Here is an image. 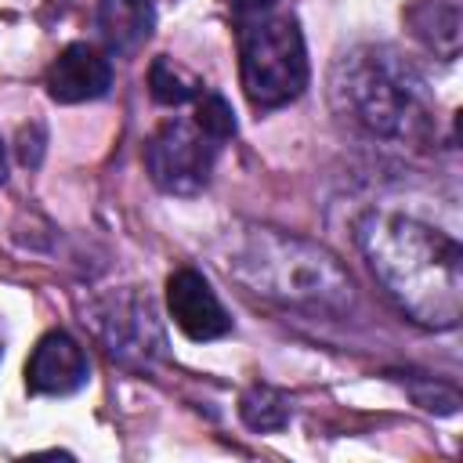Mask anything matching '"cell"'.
I'll return each mask as SVG.
<instances>
[{
    "instance_id": "1",
    "label": "cell",
    "mask_w": 463,
    "mask_h": 463,
    "mask_svg": "<svg viewBox=\"0 0 463 463\" xmlns=\"http://www.w3.org/2000/svg\"><path fill=\"white\" fill-rule=\"evenodd\" d=\"M358 242L387 293L423 326L459 322V246L456 239L391 213H373Z\"/></svg>"
},
{
    "instance_id": "2",
    "label": "cell",
    "mask_w": 463,
    "mask_h": 463,
    "mask_svg": "<svg viewBox=\"0 0 463 463\" xmlns=\"http://www.w3.org/2000/svg\"><path fill=\"white\" fill-rule=\"evenodd\" d=\"M228 268L250 282L253 293H268L286 304L322 311H340L351 304V279L340 271V264L300 239L260 232L242 250H235Z\"/></svg>"
},
{
    "instance_id": "3",
    "label": "cell",
    "mask_w": 463,
    "mask_h": 463,
    "mask_svg": "<svg viewBox=\"0 0 463 463\" xmlns=\"http://www.w3.org/2000/svg\"><path fill=\"white\" fill-rule=\"evenodd\" d=\"M239 72L253 109H282L307 87L304 36L289 14H253L239 29Z\"/></svg>"
},
{
    "instance_id": "4",
    "label": "cell",
    "mask_w": 463,
    "mask_h": 463,
    "mask_svg": "<svg viewBox=\"0 0 463 463\" xmlns=\"http://www.w3.org/2000/svg\"><path fill=\"white\" fill-rule=\"evenodd\" d=\"M420 83L402 72L387 54H369L351 61L347 76V98L358 112V119L380 134H402L416 116L420 105Z\"/></svg>"
},
{
    "instance_id": "5",
    "label": "cell",
    "mask_w": 463,
    "mask_h": 463,
    "mask_svg": "<svg viewBox=\"0 0 463 463\" xmlns=\"http://www.w3.org/2000/svg\"><path fill=\"white\" fill-rule=\"evenodd\" d=\"M213 148H217V141H210L195 123L170 119L152 134V141L145 148V163H148L152 181L163 192L195 195L210 181Z\"/></svg>"
},
{
    "instance_id": "6",
    "label": "cell",
    "mask_w": 463,
    "mask_h": 463,
    "mask_svg": "<svg viewBox=\"0 0 463 463\" xmlns=\"http://www.w3.org/2000/svg\"><path fill=\"white\" fill-rule=\"evenodd\" d=\"M166 304H170V318L188 340H217L232 329V318L221 307L217 293L192 268H181L166 279Z\"/></svg>"
},
{
    "instance_id": "7",
    "label": "cell",
    "mask_w": 463,
    "mask_h": 463,
    "mask_svg": "<svg viewBox=\"0 0 463 463\" xmlns=\"http://www.w3.org/2000/svg\"><path fill=\"white\" fill-rule=\"evenodd\" d=\"M83 383H87V354H83V347L61 329L47 333L29 354L25 387L33 394H72Z\"/></svg>"
},
{
    "instance_id": "8",
    "label": "cell",
    "mask_w": 463,
    "mask_h": 463,
    "mask_svg": "<svg viewBox=\"0 0 463 463\" xmlns=\"http://www.w3.org/2000/svg\"><path fill=\"white\" fill-rule=\"evenodd\" d=\"M112 83V65L87 43H69L54 65L47 69V94L61 105L76 101H94L109 90Z\"/></svg>"
},
{
    "instance_id": "9",
    "label": "cell",
    "mask_w": 463,
    "mask_h": 463,
    "mask_svg": "<svg viewBox=\"0 0 463 463\" xmlns=\"http://www.w3.org/2000/svg\"><path fill=\"white\" fill-rule=\"evenodd\" d=\"M98 29L112 54H137L156 29L152 0H98Z\"/></svg>"
},
{
    "instance_id": "10",
    "label": "cell",
    "mask_w": 463,
    "mask_h": 463,
    "mask_svg": "<svg viewBox=\"0 0 463 463\" xmlns=\"http://www.w3.org/2000/svg\"><path fill=\"white\" fill-rule=\"evenodd\" d=\"M148 90L159 105H184L188 98L203 94V83L192 80L184 69H177L170 58H156L148 69Z\"/></svg>"
},
{
    "instance_id": "11",
    "label": "cell",
    "mask_w": 463,
    "mask_h": 463,
    "mask_svg": "<svg viewBox=\"0 0 463 463\" xmlns=\"http://www.w3.org/2000/svg\"><path fill=\"white\" fill-rule=\"evenodd\" d=\"M239 412H242V420H246L253 430H279V427H286V420H289L286 398H282L279 391H271V387H253V391H246Z\"/></svg>"
},
{
    "instance_id": "12",
    "label": "cell",
    "mask_w": 463,
    "mask_h": 463,
    "mask_svg": "<svg viewBox=\"0 0 463 463\" xmlns=\"http://www.w3.org/2000/svg\"><path fill=\"white\" fill-rule=\"evenodd\" d=\"M195 127L210 137V141H228L235 134V116L228 109V101L221 94H199L195 101Z\"/></svg>"
},
{
    "instance_id": "13",
    "label": "cell",
    "mask_w": 463,
    "mask_h": 463,
    "mask_svg": "<svg viewBox=\"0 0 463 463\" xmlns=\"http://www.w3.org/2000/svg\"><path fill=\"white\" fill-rule=\"evenodd\" d=\"M232 4V11L239 14V18H253V14H264V11H271L279 0H228Z\"/></svg>"
},
{
    "instance_id": "14",
    "label": "cell",
    "mask_w": 463,
    "mask_h": 463,
    "mask_svg": "<svg viewBox=\"0 0 463 463\" xmlns=\"http://www.w3.org/2000/svg\"><path fill=\"white\" fill-rule=\"evenodd\" d=\"M4 177H7V163H4V148H0V184H4Z\"/></svg>"
}]
</instances>
